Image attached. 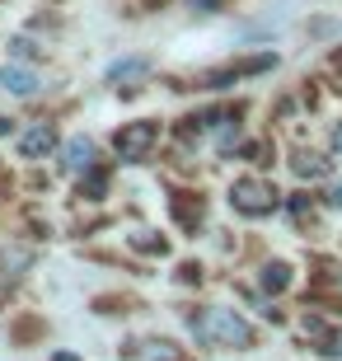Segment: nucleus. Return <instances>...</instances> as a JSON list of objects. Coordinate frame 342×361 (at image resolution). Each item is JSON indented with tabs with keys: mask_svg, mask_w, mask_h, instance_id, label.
<instances>
[{
	"mask_svg": "<svg viewBox=\"0 0 342 361\" xmlns=\"http://www.w3.org/2000/svg\"><path fill=\"white\" fill-rule=\"evenodd\" d=\"M324 202H329L333 212H342V178H338V183H333V188H329V192H324Z\"/></svg>",
	"mask_w": 342,
	"mask_h": 361,
	"instance_id": "obj_22",
	"label": "nucleus"
},
{
	"mask_svg": "<svg viewBox=\"0 0 342 361\" xmlns=\"http://www.w3.org/2000/svg\"><path fill=\"white\" fill-rule=\"evenodd\" d=\"M127 244H132L136 254H145V258H164L169 254V240H164L159 230H136V235H127Z\"/></svg>",
	"mask_w": 342,
	"mask_h": 361,
	"instance_id": "obj_18",
	"label": "nucleus"
},
{
	"mask_svg": "<svg viewBox=\"0 0 342 361\" xmlns=\"http://www.w3.org/2000/svg\"><path fill=\"white\" fill-rule=\"evenodd\" d=\"M258 286H263L267 295H281V291L291 286V263H281V258L263 263V272H258Z\"/></svg>",
	"mask_w": 342,
	"mask_h": 361,
	"instance_id": "obj_17",
	"label": "nucleus"
},
{
	"mask_svg": "<svg viewBox=\"0 0 342 361\" xmlns=\"http://www.w3.org/2000/svg\"><path fill=\"white\" fill-rule=\"evenodd\" d=\"M150 71H155V56L132 52V56H118V61H108L104 80H108V85H141Z\"/></svg>",
	"mask_w": 342,
	"mask_h": 361,
	"instance_id": "obj_10",
	"label": "nucleus"
},
{
	"mask_svg": "<svg viewBox=\"0 0 342 361\" xmlns=\"http://www.w3.org/2000/svg\"><path fill=\"white\" fill-rule=\"evenodd\" d=\"M305 329H310V338H314V352L329 361H342V329H329L324 319H305Z\"/></svg>",
	"mask_w": 342,
	"mask_h": 361,
	"instance_id": "obj_15",
	"label": "nucleus"
},
{
	"mask_svg": "<svg viewBox=\"0 0 342 361\" xmlns=\"http://www.w3.org/2000/svg\"><path fill=\"white\" fill-rule=\"evenodd\" d=\"M56 146H61V127H56L52 118H38V122H28V127L14 132V150H19V160H28V164L56 155Z\"/></svg>",
	"mask_w": 342,
	"mask_h": 361,
	"instance_id": "obj_6",
	"label": "nucleus"
},
{
	"mask_svg": "<svg viewBox=\"0 0 342 361\" xmlns=\"http://www.w3.org/2000/svg\"><path fill=\"white\" fill-rule=\"evenodd\" d=\"M33 263H38V254L28 244H0V286H14Z\"/></svg>",
	"mask_w": 342,
	"mask_h": 361,
	"instance_id": "obj_12",
	"label": "nucleus"
},
{
	"mask_svg": "<svg viewBox=\"0 0 342 361\" xmlns=\"http://www.w3.org/2000/svg\"><path fill=\"white\" fill-rule=\"evenodd\" d=\"M52 361H80V352H52Z\"/></svg>",
	"mask_w": 342,
	"mask_h": 361,
	"instance_id": "obj_24",
	"label": "nucleus"
},
{
	"mask_svg": "<svg viewBox=\"0 0 342 361\" xmlns=\"http://www.w3.org/2000/svg\"><path fill=\"white\" fill-rule=\"evenodd\" d=\"M173 281H178V286H202V263H193V258L178 263V268H173Z\"/></svg>",
	"mask_w": 342,
	"mask_h": 361,
	"instance_id": "obj_19",
	"label": "nucleus"
},
{
	"mask_svg": "<svg viewBox=\"0 0 342 361\" xmlns=\"http://www.w3.org/2000/svg\"><path fill=\"white\" fill-rule=\"evenodd\" d=\"M281 207V192H276L267 178L258 174H244L230 183V212L244 216V221H267V216Z\"/></svg>",
	"mask_w": 342,
	"mask_h": 361,
	"instance_id": "obj_3",
	"label": "nucleus"
},
{
	"mask_svg": "<svg viewBox=\"0 0 342 361\" xmlns=\"http://www.w3.org/2000/svg\"><path fill=\"white\" fill-rule=\"evenodd\" d=\"M5 52H10V61H33V66H42L47 61V47H42L38 38H33V28L28 33H10V42H5Z\"/></svg>",
	"mask_w": 342,
	"mask_h": 361,
	"instance_id": "obj_14",
	"label": "nucleus"
},
{
	"mask_svg": "<svg viewBox=\"0 0 342 361\" xmlns=\"http://www.w3.org/2000/svg\"><path fill=\"white\" fill-rule=\"evenodd\" d=\"M47 338H52V319H42L38 310H19L10 319V329H5V343L10 348H38Z\"/></svg>",
	"mask_w": 342,
	"mask_h": 361,
	"instance_id": "obj_8",
	"label": "nucleus"
},
{
	"mask_svg": "<svg viewBox=\"0 0 342 361\" xmlns=\"http://www.w3.org/2000/svg\"><path fill=\"white\" fill-rule=\"evenodd\" d=\"M183 324L202 348H221V352H253L258 348V329L230 305H183Z\"/></svg>",
	"mask_w": 342,
	"mask_h": 361,
	"instance_id": "obj_1",
	"label": "nucleus"
},
{
	"mask_svg": "<svg viewBox=\"0 0 342 361\" xmlns=\"http://www.w3.org/2000/svg\"><path fill=\"white\" fill-rule=\"evenodd\" d=\"M118 357L122 361H193L188 348H178V343L164 338V334H127Z\"/></svg>",
	"mask_w": 342,
	"mask_h": 361,
	"instance_id": "obj_4",
	"label": "nucleus"
},
{
	"mask_svg": "<svg viewBox=\"0 0 342 361\" xmlns=\"http://www.w3.org/2000/svg\"><path fill=\"white\" fill-rule=\"evenodd\" d=\"M286 212H291V216H295V221H305V216H314V202L305 197V192H295V197H291V202H286Z\"/></svg>",
	"mask_w": 342,
	"mask_h": 361,
	"instance_id": "obj_20",
	"label": "nucleus"
},
{
	"mask_svg": "<svg viewBox=\"0 0 342 361\" xmlns=\"http://www.w3.org/2000/svg\"><path fill=\"white\" fill-rule=\"evenodd\" d=\"M169 216H173V226L183 230V235H197L202 221H207V197H202V192H183V188H173Z\"/></svg>",
	"mask_w": 342,
	"mask_h": 361,
	"instance_id": "obj_9",
	"label": "nucleus"
},
{
	"mask_svg": "<svg viewBox=\"0 0 342 361\" xmlns=\"http://www.w3.org/2000/svg\"><path fill=\"white\" fill-rule=\"evenodd\" d=\"M132 310H145L132 291H99V295H90V314H99V319H127Z\"/></svg>",
	"mask_w": 342,
	"mask_h": 361,
	"instance_id": "obj_11",
	"label": "nucleus"
},
{
	"mask_svg": "<svg viewBox=\"0 0 342 361\" xmlns=\"http://www.w3.org/2000/svg\"><path fill=\"white\" fill-rule=\"evenodd\" d=\"M291 169H295L300 178H329L333 160H324V155H314V150H295V155H291Z\"/></svg>",
	"mask_w": 342,
	"mask_h": 361,
	"instance_id": "obj_16",
	"label": "nucleus"
},
{
	"mask_svg": "<svg viewBox=\"0 0 342 361\" xmlns=\"http://www.w3.org/2000/svg\"><path fill=\"white\" fill-rule=\"evenodd\" d=\"M159 136H164L159 118H132V122H122L118 132L108 136V150H113L122 164H145L150 155H155Z\"/></svg>",
	"mask_w": 342,
	"mask_h": 361,
	"instance_id": "obj_2",
	"label": "nucleus"
},
{
	"mask_svg": "<svg viewBox=\"0 0 342 361\" xmlns=\"http://www.w3.org/2000/svg\"><path fill=\"white\" fill-rule=\"evenodd\" d=\"M329 150H333V155H342V118L333 122V132H329Z\"/></svg>",
	"mask_w": 342,
	"mask_h": 361,
	"instance_id": "obj_23",
	"label": "nucleus"
},
{
	"mask_svg": "<svg viewBox=\"0 0 342 361\" xmlns=\"http://www.w3.org/2000/svg\"><path fill=\"white\" fill-rule=\"evenodd\" d=\"M0 90L10 94V99H42V94L52 90L47 85V75H42L33 61H10V66H0Z\"/></svg>",
	"mask_w": 342,
	"mask_h": 361,
	"instance_id": "obj_7",
	"label": "nucleus"
},
{
	"mask_svg": "<svg viewBox=\"0 0 342 361\" xmlns=\"http://www.w3.org/2000/svg\"><path fill=\"white\" fill-rule=\"evenodd\" d=\"M225 5H230V0H188V10H193V14H221Z\"/></svg>",
	"mask_w": 342,
	"mask_h": 361,
	"instance_id": "obj_21",
	"label": "nucleus"
},
{
	"mask_svg": "<svg viewBox=\"0 0 342 361\" xmlns=\"http://www.w3.org/2000/svg\"><path fill=\"white\" fill-rule=\"evenodd\" d=\"M108 192H113V169H108L104 160L75 178V197H80V202H104Z\"/></svg>",
	"mask_w": 342,
	"mask_h": 361,
	"instance_id": "obj_13",
	"label": "nucleus"
},
{
	"mask_svg": "<svg viewBox=\"0 0 342 361\" xmlns=\"http://www.w3.org/2000/svg\"><path fill=\"white\" fill-rule=\"evenodd\" d=\"M99 160H104V150H99V141H94L90 132L61 136V146H56V174H66V178H80Z\"/></svg>",
	"mask_w": 342,
	"mask_h": 361,
	"instance_id": "obj_5",
	"label": "nucleus"
}]
</instances>
